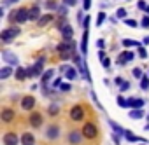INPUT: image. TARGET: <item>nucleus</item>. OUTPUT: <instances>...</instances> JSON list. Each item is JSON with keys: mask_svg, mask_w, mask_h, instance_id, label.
Masks as SVG:
<instances>
[{"mask_svg": "<svg viewBox=\"0 0 149 145\" xmlns=\"http://www.w3.org/2000/svg\"><path fill=\"white\" fill-rule=\"evenodd\" d=\"M102 66H104V68H109V66H111V59H109V58L102 59Z\"/></svg>", "mask_w": 149, "mask_h": 145, "instance_id": "nucleus-43", "label": "nucleus"}, {"mask_svg": "<svg viewBox=\"0 0 149 145\" xmlns=\"http://www.w3.org/2000/svg\"><path fill=\"white\" fill-rule=\"evenodd\" d=\"M144 107V100L142 98H130L126 100V108H142Z\"/></svg>", "mask_w": 149, "mask_h": 145, "instance_id": "nucleus-11", "label": "nucleus"}, {"mask_svg": "<svg viewBox=\"0 0 149 145\" xmlns=\"http://www.w3.org/2000/svg\"><path fill=\"white\" fill-rule=\"evenodd\" d=\"M11 74H13V66H2V70H0V79L6 81Z\"/></svg>", "mask_w": 149, "mask_h": 145, "instance_id": "nucleus-21", "label": "nucleus"}, {"mask_svg": "<svg viewBox=\"0 0 149 145\" xmlns=\"http://www.w3.org/2000/svg\"><path fill=\"white\" fill-rule=\"evenodd\" d=\"M21 140V136H18L16 133H6L4 135V143L6 145H18Z\"/></svg>", "mask_w": 149, "mask_h": 145, "instance_id": "nucleus-8", "label": "nucleus"}, {"mask_svg": "<svg viewBox=\"0 0 149 145\" xmlns=\"http://www.w3.org/2000/svg\"><path fill=\"white\" fill-rule=\"evenodd\" d=\"M125 25H128V26H132V28H135V26H139V23H137L135 19H125Z\"/></svg>", "mask_w": 149, "mask_h": 145, "instance_id": "nucleus-34", "label": "nucleus"}, {"mask_svg": "<svg viewBox=\"0 0 149 145\" xmlns=\"http://www.w3.org/2000/svg\"><path fill=\"white\" fill-rule=\"evenodd\" d=\"M83 117H84V108L81 105H76V107L70 108V119L72 121H83Z\"/></svg>", "mask_w": 149, "mask_h": 145, "instance_id": "nucleus-5", "label": "nucleus"}, {"mask_svg": "<svg viewBox=\"0 0 149 145\" xmlns=\"http://www.w3.org/2000/svg\"><path fill=\"white\" fill-rule=\"evenodd\" d=\"M58 12H60L61 16H65V14H67V7H58Z\"/></svg>", "mask_w": 149, "mask_h": 145, "instance_id": "nucleus-49", "label": "nucleus"}, {"mask_svg": "<svg viewBox=\"0 0 149 145\" xmlns=\"http://www.w3.org/2000/svg\"><path fill=\"white\" fill-rule=\"evenodd\" d=\"M44 61H46L44 58H39V59L35 61V65H33V70H35V77L42 74V70H44Z\"/></svg>", "mask_w": 149, "mask_h": 145, "instance_id": "nucleus-18", "label": "nucleus"}, {"mask_svg": "<svg viewBox=\"0 0 149 145\" xmlns=\"http://www.w3.org/2000/svg\"><path fill=\"white\" fill-rule=\"evenodd\" d=\"M137 7H139L140 11H142V9H144V11L147 9V6H146V2H144V0H139V2H137Z\"/></svg>", "mask_w": 149, "mask_h": 145, "instance_id": "nucleus-41", "label": "nucleus"}, {"mask_svg": "<svg viewBox=\"0 0 149 145\" xmlns=\"http://www.w3.org/2000/svg\"><path fill=\"white\" fill-rule=\"evenodd\" d=\"M81 52L86 56V52H88V30H84V33H83V40H81Z\"/></svg>", "mask_w": 149, "mask_h": 145, "instance_id": "nucleus-20", "label": "nucleus"}, {"mask_svg": "<svg viewBox=\"0 0 149 145\" xmlns=\"http://www.w3.org/2000/svg\"><path fill=\"white\" fill-rule=\"evenodd\" d=\"M142 42H144V46H147V44H149V35H146V37H144V40H142Z\"/></svg>", "mask_w": 149, "mask_h": 145, "instance_id": "nucleus-53", "label": "nucleus"}, {"mask_svg": "<svg viewBox=\"0 0 149 145\" xmlns=\"http://www.w3.org/2000/svg\"><path fill=\"white\" fill-rule=\"evenodd\" d=\"M123 46L125 47H139L140 44L137 40H132V39H123Z\"/></svg>", "mask_w": 149, "mask_h": 145, "instance_id": "nucleus-28", "label": "nucleus"}, {"mask_svg": "<svg viewBox=\"0 0 149 145\" xmlns=\"http://www.w3.org/2000/svg\"><path fill=\"white\" fill-rule=\"evenodd\" d=\"M132 59H133V52L125 51V52H121V54H119V58H118V65H119V66H123L125 63H128V61H132Z\"/></svg>", "mask_w": 149, "mask_h": 145, "instance_id": "nucleus-13", "label": "nucleus"}, {"mask_svg": "<svg viewBox=\"0 0 149 145\" xmlns=\"http://www.w3.org/2000/svg\"><path fill=\"white\" fill-rule=\"evenodd\" d=\"M16 79H18V81H25V79H26V68L16 66Z\"/></svg>", "mask_w": 149, "mask_h": 145, "instance_id": "nucleus-22", "label": "nucleus"}, {"mask_svg": "<svg viewBox=\"0 0 149 145\" xmlns=\"http://www.w3.org/2000/svg\"><path fill=\"white\" fill-rule=\"evenodd\" d=\"M83 135H84V138L93 140V138L98 135V129H97V126H95L93 122H84V126H83Z\"/></svg>", "mask_w": 149, "mask_h": 145, "instance_id": "nucleus-4", "label": "nucleus"}, {"mask_svg": "<svg viewBox=\"0 0 149 145\" xmlns=\"http://www.w3.org/2000/svg\"><path fill=\"white\" fill-rule=\"evenodd\" d=\"M2 59L6 61V63H9L11 66H18V56L16 54H13V52H9V51H2Z\"/></svg>", "mask_w": 149, "mask_h": 145, "instance_id": "nucleus-7", "label": "nucleus"}, {"mask_svg": "<svg viewBox=\"0 0 149 145\" xmlns=\"http://www.w3.org/2000/svg\"><path fill=\"white\" fill-rule=\"evenodd\" d=\"M83 131H77V129H74V131H70L68 133V143H74V145H77V143H81V140H83Z\"/></svg>", "mask_w": 149, "mask_h": 145, "instance_id": "nucleus-6", "label": "nucleus"}, {"mask_svg": "<svg viewBox=\"0 0 149 145\" xmlns=\"http://www.w3.org/2000/svg\"><path fill=\"white\" fill-rule=\"evenodd\" d=\"M28 122L33 126V128H39L42 122H44V119H42V114H39V112H33L32 115H30V119H28Z\"/></svg>", "mask_w": 149, "mask_h": 145, "instance_id": "nucleus-12", "label": "nucleus"}, {"mask_svg": "<svg viewBox=\"0 0 149 145\" xmlns=\"http://www.w3.org/2000/svg\"><path fill=\"white\" fill-rule=\"evenodd\" d=\"M104 46H105V42H104L102 39H100V40H97V47H100V51L104 49Z\"/></svg>", "mask_w": 149, "mask_h": 145, "instance_id": "nucleus-47", "label": "nucleus"}, {"mask_svg": "<svg viewBox=\"0 0 149 145\" xmlns=\"http://www.w3.org/2000/svg\"><path fill=\"white\" fill-rule=\"evenodd\" d=\"M146 12H147V14H149V6H147V9H146Z\"/></svg>", "mask_w": 149, "mask_h": 145, "instance_id": "nucleus-54", "label": "nucleus"}, {"mask_svg": "<svg viewBox=\"0 0 149 145\" xmlns=\"http://www.w3.org/2000/svg\"><path fill=\"white\" fill-rule=\"evenodd\" d=\"M14 117H16L14 108H4V110H2V114H0V119H2L4 122H13V121H14Z\"/></svg>", "mask_w": 149, "mask_h": 145, "instance_id": "nucleus-9", "label": "nucleus"}, {"mask_svg": "<svg viewBox=\"0 0 149 145\" xmlns=\"http://www.w3.org/2000/svg\"><path fill=\"white\" fill-rule=\"evenodd\" d=\"M61 37H63V40L70 42V40H72V37H74V28H72L70 25L63 26V30H61Z\"/></svg>", "mask_w": 149, "mask_h": 145, "instance_id": "nucleus-14", "label": "nucleus"}, {"mask_svg": "<svg viewBox=\"0 0 149 145\" xmlns=\"http://www.w3.org/2000/svg\"><path fill=\"white\" fill-rule=\"evenodd\" d=\"M140 26H142V28H149V16L142 18V21H140Z\"/></svg>", "mask_w": 149, "mask_h": 145, "instance_id": "nucleus-36", "label": "nucleus"}, {"mask_svg": "<svg viewBox=\"0 0 149 145\" xmlns=\"http://www.w3.org/2000/svg\"><path fill=\"white\" fill-rule=\"evenodd\" d=\"M26 77H35V70H33V66H28V68H26Z\"/></svg>", "mask_w": 149, "mask_h": 145, "instance_id": "nucleus-38", "label": "nucleus"}, {"mask_svg": "<svg viewBox=\"0 0 149 145\" xmlns=\"http://www.w3.org/2000/svg\"><path fill=\"white\" fill-rule=\"evenodd\" d=\"M11 19H13L14 23H18V25H21V23L28 21V19H30V9H25V7H21V9L14 11V14L11 16Z\"/></svg>", "mask_w": 149, "mask_h": 145, "instance_id": "nucleus-2", "label": "nucleus"}, {"mask_svg": "<svg viewBox=\"0 0 149 145\" xmlns=\"http://www.w3.org/2000/svg\"><path fill=\"white\" fill-rule=\"evenodd\" d=\"M58 112H60L58 105H51V107H49V114H51V115H54V114H58Z\"/></svg>", "mask_w": 149, "mask_h": 145, "instance_id": "nucleus-37", "label": "nucleus"}, {"mask_svg": "<svg viewBox=\"0 0 149 145\" xmlns=\"http://www.w3.org/2000/svg\"><path fill=\"white\" fill-rule=\"evenodd\" d=\"M144 145H146V143H144Z\"/></svg>", "mask_w": 149, "mask_h": 145, "instance_id": "nucleus-57", "label": "nucleus"}, {"mask_svg": "<svg viewBox=\"0 0 149 145\" xmlns=\"http://www.w3.org/2000/svg\"><path fill=\"white\" fill-rule=\"evenodd\" d=\"M146 129H147V131H149V124H147V126H146Z\"/></svg>", "mask_w": 149, "mask_h": 145, "instance_id": "nucleus-55", "label": "nucleus"}, {"mask_svg": "<svg viewBox=\"0 0 149 145\" xmlns=\"http://www.w3.org/2000/svg\"><path fill=\"white\" fill-rule=\"evenodd\" d=\"M30 19H35V21L40 19V9H39V6H33L30 9Z\"/></svg>", "mask_w": 149, "mask_h": 145, "instance_id": "nucleus-24", "label": "nucleus"}, {"mask_svg": "<svg viewBox=\"0 0 149 145\" xmlns=\"http://www.w3.org/2000/svg\"><path fill=\"white\" fill-rule=\"evenodd\" d=\"M140 88L142 89H149V75H144L140 79Z\"/></svg>", "mask_w": 149, "mask_h": 145, "instance_id": "nucleus-29", "label": "nucleus"}, {"mask_svg": "<svg viewBox=\"0 0 149 145\" xmlns=\"http://www.w3.org/2000/svg\"><path fill=\"white\" fill-rule=\"evenodd\" d=\"M132 74H133L135 79H142V77H144V74H142V70H140V68H133Z\"/></svg>", "mask_w": 149, "mask_h": 145, "instance_id": "nucleus-32", "label": "nucleus"}, {"mask_svg": "<svg viewBox=\"0 0 149 145\" xmlns=\"http://www.w3.org/2000/svg\"><path fill=\"white\" fill-rule=\"evenodd\" d=\"M114 82H116V84H118V86H121V84H123V82H125V81H123V79H121V77H116V79H114Z\"/></svg>", "mask_w": 149, "mask_h": 145, "instance_id": "nucleus-51", "label": "nucleus"}, {"mask_svg": "<svg viewBox=\"0 0 149 145\" xmlns=\"http://www.w3.org/2000/svg\"><path fill=\"white\" fill-rule=\"evenodd\" d=\"M65 77H67L68 81H74V79L77 77V72H76V68H74V66H68V70L65 72Z\"/></svg>", "mask_w": 149, "mask_h": 145, "instance_id": "nucleus-26", "label": "nucleus"}, {"mask_svg": "<svg viewBox=\"0 0 149 145\" xmlns=\"http://www.w3.org/2000/svg\"><path fill=\"white\" fill-rule=\"evenodd\" d=\"M46 136L49 138V140H56L58 136H60V129H58V126H49L47 128V131H46Z\"/></svg>", "mask_w": 149, "mask_h": 145, "instance_id": "nucleus-15", "label": "nucleus"}, {"mask_svg": "<svg viewBox=\"0 0 149 145\" xmlns=\"http://www.w3.org/2000/svg\"><path fill=\"white\" fill-rule=\"evenodd\" d=\"M46 7H47V9H58L54 0H49V2H46Z\"/></svg>", "mask_w": 149, "mask_h": 145, "instance_id": "nucleus-39", "label": "nucleus"}, {"mask_svg": "<svg viewBox=\"0 0 149 145\" xmlns=\"http://www.w3.org/2000/svg\"><path fill=\"white\" fill-rule=\"evenodd\" d=\"M98 59L102 61V59H105V52H104V49L102 51H98Z\"/></svg>", "mask_w": 149, "mask_h": 145, "instance_id": "nucleus-50", "label": "nucleus"}, {"mask_svg": "<svg viewBox=\"0 0 149 145\" xmlns=\"http://www.w3.org/2000/svg\"><path fill=\"white\" fill-rule=\"evenodd\" d=\"M33 107H35V98H33V96L28 95V96H25V98L21 100V108H23V110H32Z\"/></svg>", "mask_w": 149, "mask_h": 145, "instance_id": "nucleus-10", "label": "nucleus"}, {"mask_svg": "<svg viewBox=\"0 0 149 145\" xmlns=\"http://www.w3.org/2000/svg\"><path fill=\"white\" fill-rule=\"evenodd\" d=\"M119 88H121V91H126V89H130V82H123Z\"/></svg>", "mask_w": 149, "mask_h": 145, "instance_id": "nucleus-45", "label": "nucleus"}, {"mask_svg": "<svg viewBox=\"0 0 149 145\" xmlns=\"http://www.w3.org/2000/svg\"><path fill=\"white\" fill-rule=\"evenodd\" d=\"M63 93H67V91H70V84H61V88H60Z\"/></svg>", "mask_w": 149, "mask_h": 145, "instance_id": "nucleus-44", "label": "nucleus"}, {"mask_svg": "<svg viewBox=\"0 0 149 145\" xmlns=\"http://www.w3.org/2000/svg\"><path fill=\"white\" fill-rule=\"evenodd\" d=\"M56 51L60 52V56H61L63 59H68V58L74 54V42H72V40H70V42L63 40L61 44L56 46Z\"/></svg>", "mask_w": 149, "mask_h": 145, "instance_id": "nucleus-1", "label": "nucleus"}, {"mask_svg": "<svg viewBox=\"0 0 149 145\" xmlns=\"http://www.w3.org/2000/svg\"><path fill=\"white\" fill-rule=\"evenodd\" d=\"M125 138H126V142H142V143H147V140L146 138H142V136H135L132 131H128V129H125Z\"/></svg>", "mask_w": 149, "mask_h": 145, "instance_id": "nucleus-16", "label": "nucleus"}, {"mask_svg": "<svg viewBox=\"0 0 149 145\" xmlns=\"http://www.w3.org/2000/svg\"><path fill=\"white\" fill-rule=\"evenodd\" d=\"M88 26H90V16H86V18H84V21H83V28H84V30H88Z\"/></svg>", "mask_w": 149, "mask_h": 145, "instance_id": "nucleus-42", "label": "nucleus"}, {"mask_svg": "<svg viewBox=\"0 0 149 145\" xmlns=\"http://www.w3.org/2000/svg\"><path fill=\"white\" fill-rule=\"evenodd\" d=\"M112 140H114L116 145H119V135H112Z\"/></svg>", "mask_w": 149, "mask_h": 145, "instance_id": "nucleus-52", "label": "nucleus"}, {"mask_svg": "<svg viewBox=\"0 0 149 145\" xmlns=\"http://www.w3.org/2000/svg\"><path fill=\"white\" fill-rule=\"evenodd\" d=\"M116 16L119 18V19H126V9H118V12H116Z\"/></svg>", "mask_w": 149, "mask_h": 145, "instance_id": "nucleus-33", "label": "nucleus"}, {"mask_svg": "<svg viewBox=\"0 0 149 145\" xmlns=\"http://www.w3.org/2000/svg\"><path fill=\"white\" fill-rule=\"evenodd\" d=\"M83 4H84V11H88V9H90V6H91V0H84Z\"/></svg>", "mask_w": 149, "mask_h": 145, "instance_id": "nucleus-48", "label": "nucleus"}, {"mask_svg": "<svg viewBox=\"0 0 149 145\" xmlns=\"http://www.w3.org/2000/svg\"><path fill=\"white\" fill-rule=\"evenodd\" d=\"M104 21H105V12H104V11H100V12H98V16H97V26H100Z\"/></svg>", "mask_w": 149, "mask_h": 145, "instance_id": "nucleus-31", "label": "nucleus"}, {"mask_svg": "<svg viewBox=\"0 0 149 145\" xmlns=\"http://www.w3.org/2000/svg\"><path fill=\"white\" fill-rule=\"evenodd\" d=\"M19 35V28H6V30H2V33H0V40H2V42H11L13 39H16Z\"/></svg>", "mask_w": 149, "mask_h": 145, "instance_id": "nucleus-3", "label": "nucleus"}, {"mask_svg": "<svg viewBox=\"0 0 149 145\" xmlns=\"http://www.w3.org/2000/svg\"><path fill=\"white\" fill-rule=\"evenodd\" d=\"M147 121H149V115H147Z\"/></svg>", "mask_w": 149, "mask_h": 145, "instance_id": "nucleus-56", "label": "nucleus"}, {"mask_svg": "<svg viewBox=\"0 0 149 145\" xmlns=\"http://www.w3.org/2000/svg\"><path fill=\"white\" fill-rule=\"evenodd\" d=\"M118 105H119V107H125V108H126V100H125L123 96H118Z\"/></svg>", "mask_w": 149, "mask_h": 145, "instance_id": "nucleus-40", "label": "nucleus"}, {"mask_svg": "<svg viewBox=\"0 0 149 145\" xmlns=\"http://www.w3.org/2000/svg\"><path fill=\"white\" fill-rule=\"evenodd\" d=\"M61 81H63L61 77H56V79L53 81V88H54V89H56V88H61Z\"/></svg>", "mask_w": 149, "mask_h": 145, "instance_id": "nucleus-35", "label": "nucleus"}, {"mask_svg": "<svg viewBox=\"0 0 149 145\" xmlns=\"http://www.w3.org/2000/svg\"><path fill=\"white\" fill-rule=\"evenodd\" d=\"M137 52H139V56H140L142 59H146V58H147V51H146V47H144V46H139V47H137Z\"/></svg>", "mask_w": 149, "mask_h": 145, "instance_id": "nucleus-30", "label": "nucleus"}, {"mask_svg": "<svg viewBox=\"0 0 149 145\" xmlns=\"http://www.w3.org/2000/svg\"><path fill=\"white\" fill-rule=\"evenodd\" d=\"M53 75H54V70H46L44 74H42V77H40V79H42V81H40V82H42V86H46Z\"/></svg>", "mask_w": 149, "mask_h": 145, "instance_id": "nucleus-23", "label": "nucleus"}, {"mask_svg": "<svg viewBox=\"0 0 149 145\" xmlns=\"http://www.w3.org/2000/svg\"><path fill=\"white\" fill-rule=\"evenodd\" d=\"M109 126H111V128L116 131V135H125V129H123V128H119V126H118V124H116L112 119H109Z\"/></svg>", "mask_w": 149, "mask_h": 145, "instance_id": "nucleus-27", "label": "nucleus"}, {"mask_svg": "<svg viewBox=\"0 0 149 145\" xmlns=\"http://www.w3.org/2000/svg\"><path fill=\"white\" fill-rule=\"evenodd\" d=\"M63 2H65V6H76L77 0H63Z\"/></svg>", "mask_w": 149, "mask_h": 145, "instance_id": "nucleus-46", "label": "nucleus"}, {"mask_svg": "<svg viewBox=\"0 0 149 145\" xmlns=\"http://www.w3.org/2000/svg\"><path fill=\"white\" fill-rule=\"evenodd\" d=\"M146 114H144V110L142 108H133V110H130V117L132 119H142Z\"/></svg>", "mask_w": 149, "mask_h": 145, "instance_id": "nucleus-25", "label": "nucleus"}, {"mask_svg": "<svg viewBox=\"0 0 149 145\" xmlns=\"http://www.w3.org/2000/svg\"><path fill=\"white\" fill-rule=\"evenodd\" d=\"M21 145H35V136L32 133H23L21 135Z\"/></svg>", "mask_w": 149, "mask_h": 145, "instance_id": "nucleus-17", "label": "nucleus"}, {"mask_svg": "<svg viewBox=\"0 0 149 145\" xmlns=\"http://www.w3.org/2000/svg\"><path fill=\"white\" fill-rule=\"evenodd\" d=\"M54 18H53V14H44V16H40V19L37 21V25L42 28V26H46V25H49L51 21H53Z\"/></svg>", "mask_w": 149, "mask_h": 145, "instance_id": "nucleus-19", "label": "nucleus"}]
</instances>
